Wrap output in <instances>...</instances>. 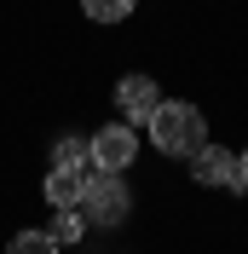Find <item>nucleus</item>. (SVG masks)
<instances>
[{"mask_svg": "<svg viewBox=\"0 0 248 254\" xmlns=\"http://www.w3.org/2000/svg\"><path fill=\"white\" fill-rule=\"evenodd\" d=\"M156 104H162V87H156L150 75H122V81H116V110H122V122H127V127L150 122Z\"/></svg>", "mask_w": 248, "mask_h": 254, "instance_id": "obj_5", "label": "nucleus"}, {"mask_svg": "<svg viewBox=\"0 0 248 254\" xmlns=\"http://www.w3.org/2000/svg\"><path fill=\"white\" fill-rule=\"evenodd\" d=\"M75 214L87 225H122L133 214V190H127V174H81V202Z\"/></svg>", "mask_w": 248, "mask_h": 254, "instance_id": "obj_2", "label": "nucleus"}, {"mask_svg": "<svg viewBox=\"0 0 248 254\" xmlns=\"http://www.w3.org/2000/svg\"><path fill=\"white\" fill-rule=\"evenodd\" d=\"M6 254H58V237L52 231H17L6 243Z\"/></svg>", "mask_w": 248, "mask_h": 254, "instance_id": "obj_9", "label": "nucleus"}, {"mask_svg": "<svg viewBox=\"0 0 248 254\" xmlns=\"http://www.w3.org/2000/svg\"><path fill=\"white\" fill-rule=\"evenodd\" d=\"M190 179H196V185H214V190H243L237 150H225V144H202L196 156H190Z\"/></svg>", "mask_w": 248, "mask_h": 254, "instance_id": "obj_4", "label": "nucleus"}, {"mask_svg": "<svg viewBox=\"0 0 248 254\" xmlns=\"http://www.w3.org/2000/svg\"><path fill=\"white\" fill-rule=\"evenodd\" d=\"M237 168H243V190H248V150H237Z\"/></svg>", "mask_w": 248, "mask_h": 254, "instance_id": "obj_11", "label": "nucleus"}, {"mask_svg": "<svg viewBox=\"0 0 248 254\" xmlns=\"http://www.w3.org/2000/svg\"><path fill=\"white\" fill-rule=\"evenodd\" d=\"M47 231H52V237H58V249H63V243H75V237H81V231H87V220H81L75 208H63V214H58V220H52V225H47Z\"/></svg>", "mask_w": 248, "mask_h": 254, "instance_id": "obj_10", "label": "nucleus"}, {"mask_svg": "<svg viewBox=\"0 0 248 254\" xmlns=\"http://www.w3.org/2000/svg\"><path fill=\"white\" fill-rule=\"evenodd\" d=\"M52 168H58V174H87V139H69V133H63V139L52 144Z\"/></svg>", "mask_w": 248, "mask_h": 254, "instance_id": "obj_7", "label": "nucleus"}, {"mask_svg": "<svg viewBox=\"0 0 248 254\" xmlns=\"http://www.w3.org/2000/svg\"><path fill=\"white\" fill-rule=\"evenodd\" d=\"M144 133H150V144L162 156H185V162L208 144V122H202V110L185 104V98H162L150 110V122H144Z\"/></svg>", "mask_w": 248, "mask_h": 254, "instance_id": "obj_1", "label": "nucleus"}, {"mask_svg": "<svg viewBox=\"0 0 248 254\" xmlns=\"http://www.w3.org/2000/svg\"><path fill=\"white\" fill-rule=\"evenodd\" d=\"M133 156H139V127H127V122H110L87 139V168L93 174H127Z\"/></svg>", "mask_w": 248, "mask_h": 254, "instance_id": "obj_3", "label": "nucleus"}, {"mask_svg": "<svg viewBox=\"0 0 248 254\" xmlns=\"http://www.w3.org/2000/svg\"><path fill=\"white\" fill-rule=\"evenodd\" d=\"M139 0H81V12L93 17V23H127Z\"/></svg>", "mask_w": 248, "mask_h": 254, "instance_id": "obj_8", "label": "nucleus"}, {"mask_svg": "<svg viewBox=\"0 0 248 254\" xmlns=\"http://www.w3.org/2000/svg\"><path fill=\"white\" fill-rule=\"evenodd\" d=\"M41 190H47V202L63 214V208H75V202H81V174H58V168H52Z\"/></svg>", "mask_w": 248, "mask_h": 254, "instance_id": "obj_6", "label": "nucleus"}]
</instances>
